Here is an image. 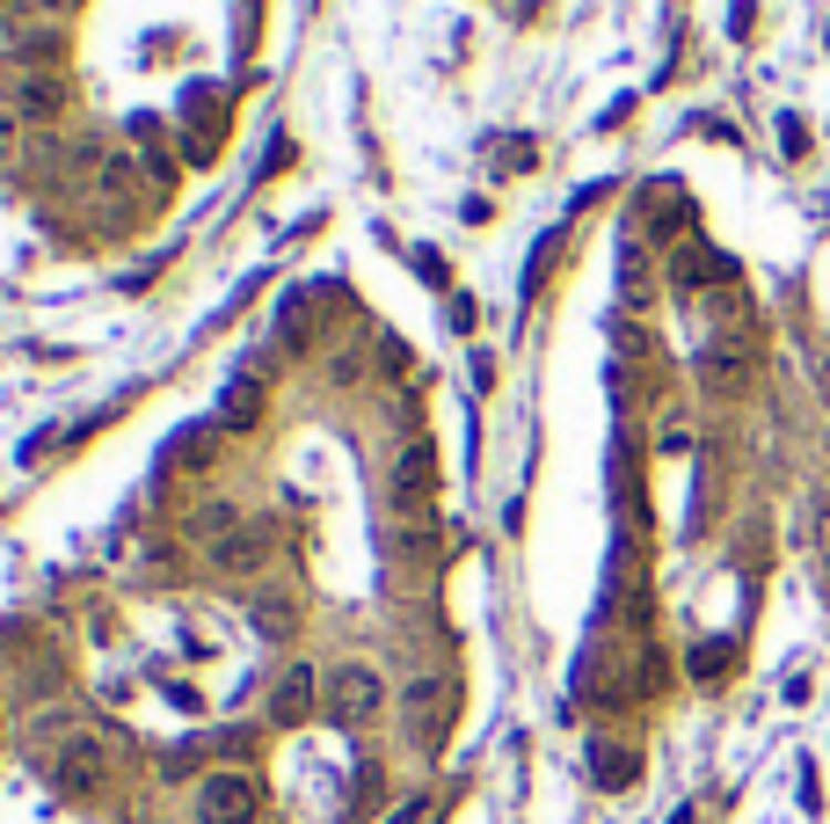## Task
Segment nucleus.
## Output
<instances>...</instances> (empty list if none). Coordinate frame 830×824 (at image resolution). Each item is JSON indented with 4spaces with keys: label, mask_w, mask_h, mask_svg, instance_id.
<instances>
[{
    "label": "nucleus",
    "mask_w": 830,
    "mask_h": 824,
    "mask_svg": "<svg viewBox=\"0 0 830 824\" xmlns=\"http://www.w3.org/2000/svg\"><path fill=\"white\" fill-rule=\"evenodd\" d=\"M394 511L408 518V526H430V490H437V453H430V439H408L401 445V460H394Z\"/></svg>",
    "instance_id": "nucleus-1"
},
{
    "label": "nucleus",
    "mask_w": 830,
    "mask_h": 824,
    "mask_svg": "<svg viewBox=\"0 0 830 824\" xmlns=\"http://www.w3.org/2000/svg\"><path fill=\"white\" fill-rule=\"evenodd\" d=\"M262 810V789H256V773H205L197 781V824H256Z\"/></svg>",
    "instance_id": "nucleus-2"
},
{
    "label": "nucleus",
    "mask_w": 830,
    "mask_h": 824,
    "mask_svg": "<svg viewBox=\"0 0 830 824\" xmlns=\"http://www.w3.org/2000/svg\"><path fill=\"white\" fill-rule=\"evenodd\" d=\"M386 708V679L372 665H335L329 679V715L343 722V730H364V722Z\"/></svg>",
    "instance_id": "nucleus-3"
},
{
    "label": "nucleus",
    "mask_w": 830,
    "mask_h": 824,
    "mask_svg": "<svg viewBox=\"0 0 830 824\" xmlns=\"http://www.w3.org/2000/svg\"><path fill=\"white\" fill-rule=\"evenodd\" d=\"M270 547H277L270 518H241L226 540H211V569H219V577H256L262 562H270Z\"/></svg>",
    "instance_id": "nucleus-4"
},
{
    "label": "nucleus",
    "mask_w": 830,
    "mask_h": 824,
    "mask_svg": "<svg viewBox=\"0 0 830 824\" xmlns=\"http://www.w3.org/2000/svg\"><path fill=\"white\" fill-rule=\"evenodd\" d=\"M699 380H707V394H744V387H750V351H744V343H707Z\"/></svg>",
    "instance_id": "nucleus-5"
},
{
    "label": "nucleus",
    "mask_w": 830,
    "mask_h": 824,
    "mask_svg": "<svg viewBox=\"0 0 830 824\" xmlns=\"http://www.w3.org/2000/svg\"><path fill=\"white\" fill-rule=\"evenodd\" d=\"M313 693H321V671H313V665H292L284 679H277V693H270V715H277V722H307V715H313Z\"/></svg>",
    "instance_id": "nucleus-6"
},
{
    "label": "nucleus",
    "mask_w": 830,
    "mask_h": 824,
    "mask_svg": "<svg viewBox=\"0 0 830 824\" xmlns=\"http://www.w3.org/2000/svg\"><path fill=\"white\" fill-rule=\"evenodd\" d=\"M445 693H452L445 679H415V686H408V701H401L423 744H437V737H445Z\"/></svg>",
    "instance_id": "nucleus-7"
},
{
    "label": "nucleus",
    "mask_w": 830,
    "mask_h": 824,
    "mask_svg": "<svg viewBox=\"0 0 830 824\" xmlns=\"http://www.w3.org/2000/svg\"><path fill=\"white\" fill-rule=\"evenodd\" d=\"M59 789H66V795H87V789H95V781H103V744H87V737H73V744H66V752H59Z\"/></svg>",
    "instance_id": "nucleus-8"
},
{
    "label": "nucleus",
    "mask_w": 830,
    "mask_h": 824,
    "mask_svg": "<svg viewBox=\"0 0 830 824\" xmlns=\"http://www.w3.org/2000/svg\"><path fill=\"white\" fill-rule=\"evenodd\" d=\"M256 416H262V380L241 372V380L219 394V431H256Z\"/></svg>",
    "instance_id": "nucleus-9"
},
{
    "label": "nucleus",
    "mask_w": 830,
    "mask_h": 824,
    "mask_svg": "<svg viewBox=\"0 0 830 824\" xmlns=\"http://www.w3.org/2000/svg\"><path fill=\"white\" fill-rule=\"evenodd\" d=\"M590 773H598V789H634L641 759L626 752V744H598V752H590Z\"/></svg>",
    "instance_id": "nucleus-10"
},
{
    "label": "nucleus",
    "mask_w": 830,
    "mask_h": 824,
    "mask_svg": "<svg viewBox=\"0 0 830 824\" xmlns=\"http://www.w3.org/2000/svg\"><path fill=\"white\" fill-rule=\"evenodd\" d=\"M15 103H22V117H59V103H66V89H59L52 73H30L15 89Z\"/></svg>",
    "instance_id": "nucleus-11"
},
{
    "label": "nucleus",
    "mask_w": 830,
    "mask_h": 824,
    "mask_svg": "<svg viewBox=\"0 0 830 824\" xmlns=\"http://www.w3.org/2000/svg\"><path fill=\"white\" fill-rule=\"evenodd\" d=\"M211 445H219V423H197V431H183V439L168 445V460H160V467H205Z\"/></svg>",
    "instance_id": "nucleus-12"
},
{
    "label": "nucleus",
    "mask_w": 830,
    "mask_h": 824,
    "mask_svg": "<svg viewBox=\"0 0 830 824\" xmlns=\"http://www.w3.org/2000/svg\"><path fill=\"white\" fill-rule=\"evenodd\" d=\"M671 278H677V285H685V292H692V285H707V278H728V264H722V256H714V248H677Z\"/></svg>",
    "instance_id": "nucleus-13"
},
{
    "label": "nucleus",
    "mask_w": 830,
    "mask_h": 824,
    "mask_svg": "<svg viewBox=\"0 0 830 824\" xmlns=\"http://www.w3.org/2000/svg\"><path fill=\"white\" fill-rule=\"evenodd\" d=\"M722 671H728V649H722V642L692 649V679H722Z\"/></svg>",
    "instance_id": "nucleus-14"
},
{
    "label": "nucleus",
    "mask_w": 830,
    "mask_h": 824,
    "mask_svg": "<svg viewBox=\"0 0 830 824\" xmlns=\"http://www.w3.org/2000/svg\"><path fill=\"white\" fill-rule=\"evenodd\" d=\"M423 810H430V803L415 795V803H401V810H394V817H386V824H423Z\"/></svg>",
    "instance_id": "nucleus-15"
}]
</instances>
